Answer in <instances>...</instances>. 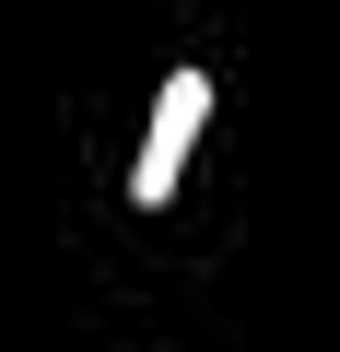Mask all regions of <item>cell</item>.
<instances>
[{"mask_svg": "<svg viewBox=\"0 0 340 352\" xmlns=\"http://www.w3.org/2000/svg\"><path fill=\"white\" fill-rule=\"evenodd\" d=\"M200 141H212V71H164L152 82V118H141V153H129V200L164 212V200L188 188Z\"/></svg>", "mask_w": 340, "mask_h": 352, "instance_id": "cell-1", "label": "cell"}]
</instances>
